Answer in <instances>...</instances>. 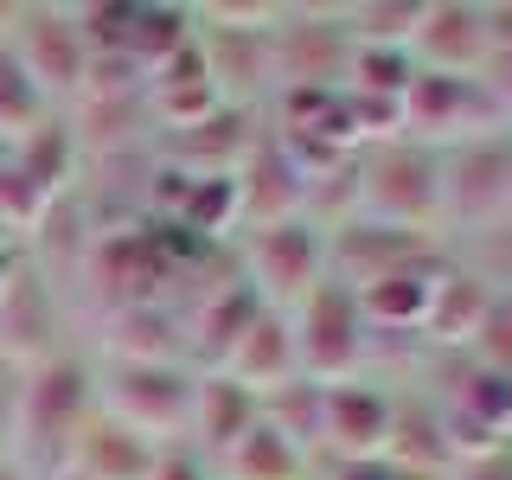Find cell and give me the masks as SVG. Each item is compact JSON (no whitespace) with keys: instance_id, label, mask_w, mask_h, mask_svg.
Listing matches in <instances>:
<instances>
[{"instance_id":"19","label":"cell","mask_w":512,"mask_h":480,"mask_svg":"<svg viewBox=\"0 0 512 480\" xmlns=\"http://www.w3.org/2000/svg\"><path fill=\"white\" fill-rule=\"evenodd\" d=\"M493 301H500V288L480 282L474 269L455 263V250H448L442 282H436V301H429V320H423V346H429V352H468L474 333L487 327Z\"/></svg>"},{"instance_id":"41","label":"cell","mask_w":512,"mask_h":480,"mask_svg":"<svg viewBox=\"0 0 512 480\" xmlns=\"http://www.w3.org/2000/svg\"><path fill=\"white\" fill-rule=\"evenodd\" d=\"M0 244H13V237H7V231H0Z\"/></svg>"},{"instance_id":"11","label":"cell","mask_w":512,"mask_h":480,"mask_svg":"<svg viewBox=\"0 0 512 480\" xmlns=\"http://www.w3.org/2000/svg\"><path fill=\"white\" fill-rule=\"evenodd\" d=\"M506 128L500 103L480 77H442V71H416L410 90H404V135L423 141V148H455V141H474V135H493Z\"/></svg>"},{"instance_id":"26","label":"cell","mask_w":512,"mask_h":480,"mask_svg":"<svg viewBox=\"0 0 512 480\" xmlns=\"http://www.w3.org/2000/svg\"><path fill=\"white\" fill-rule=\"evenodd\" d=\"M256 410H263V423H276L282 436L320 468V384L314 378H295V384H282V391L256 397Z\"/></svg>"},{"instance_id":"40","label":"cell","mask_w":512,"mask_h":480,"mask_svg":"<svg viewBox=\"0 0 512 480\" xmlns=\"http://www.w3.org/2000/svg\"><path fill=\"white\" fill-rule=\"evenodd\" d=\"M7 160H13V141H0V167H7Z\"/></svg>"},{"instance_id":"28","label":"cell","mask_w":512,"mask_h":480,"mask_svg":"<svg viewBox=\"0 0 512 480\" xmlns=\"http://www.w3.org/2000/svg\"><path fill=\"white\" fill-rule=\"evenodd\" d=\"M416 77V58L404 52V45H359L352 52V71H346V90L352 96H384V103H404Z\"/></svg>"},{"instance_id":"32","label":"cell","mask_w":512,"mask_h":480,"mask_svg":"<svg viewBox=\"0 0 512 480\" xmlns=\"http://www.w3.org/2000/svg\"><path fill=\"white\" fill-rule=\"evenodd\" d=\"M20 378L7 359H0V455H13V436H20Z\"/></svg>"},{"instance_id":"36","label":"cell","mask_w":512,"mask_h":480,"mask_svg":"<svg viewBox=\"0 0 512 480\" xmlns=\"http://www.w3.org/2000/svg\"><path fill=\"white\" fill-rule=\"evenodd\" d=\"M487 39H493V58L512 52V0H487Z\"/></svg>"},{"instance_id":"29","label":"cell","mask_w":512,"mask_h":480,"mask_svg":"<svg viewBox=\"0 0 512 480\" xmlns=\"http://www.w3.org/2000/svg\"><path fill=\"white\" fill-rule=\"evenodd\" d=\"M340 7H346L352 45H404L410 52V32H416L423 0H340Z\"/></svg>"},{"instance_id":"7","label":"cell","mask_w":512,"mask_h":480,"mask_svg":"<svg viewBox=\"0 0 512 480\" xmlns=\"http://www.w3.org/2000/svg\"><path fill=\"white\" fill-rule=\"evenodd\" d=\"M512 186V128L442 148V244L493 231Z\"/></svg>"},{"instance_id":"8","label":"cell","mask_w":512,"mask_h":480,"mask_svg":"<svg viewBox=\"0 0 512 480\" xmlns=\"http://www.w3.org/2000/svg\"><path fill=\"white\" fill-rule=\"evenodd\" d=\"M7 52L26 64V77L52 96L58 109H71L77 96H84L90 39H84V26H77L71 0H26L13 32H7Z\"/></svg>"},{"instance_id":"17","label":"cell","mask_w":512,"mask_h":480,"mask_svg":"<svg viewBox=\"0 0 512 480\" xmlns=\"http://www.w3.org/2000/svg\"><path fill=\"white\" fill-rule=\"evenodd\" d=\"M404 480H455V448H448V423L436 410V397L423 391V378H404L397 391V429H391V448H384Z\"/></svg>"},{"instance_id":"37","label":"cell","mask_w":512,"mask_h":480,"mask_svg":"<svg viewBox=\"0 0 512 480\" xmlns=\"http://www.w3.org/2000/svg\"><path fill=\"white\" fill-rule=\"evenodd\" d=\"M26 269V244H0V295L13 288V276Z\"/></svg>"},{"instance_id":"31","label":"cell","mask_w":512,"mask_h":480,"mask_svg":"<svg viewBox=\"0 0 512 480\" xmlns=\"http://www.w3.org/2000/svg\"><path fill=\"white\" fill-rule=\"evenodd\" d=\"M148 480H218V468L199 455V448H186V442H167V448L154 455Z\"/></svg>"},{"instance_id":"38","label":"cell","mask_w":512,"mask_h":480,"mask_svg":"<svg viewBox=\"0 0 512 480\" xmlns=\"http://www.w3.org/2000/svg\"><path fill=\"white\" fill-rule=\"evenodd\" d=\"M0 480H32V474H26V468H20L13 455H0Z\"/></svg>"},{"instance_id":"9","label":"cell","mask_w":512,"mask_h":480,"mask_svg":"<svg viewBox=\"0 0 512 480\" xmlns=\"http://www.w3.org/2000/svg\"><path fill=\"white\" fill-rule=\"evenodd\" d=\"M397 391L404 378L391 372L320 384V461H378L397 429Z\"/></svg>"},{"instance_id":"1","label":"cell","mask_w":512,"mask_h":480,"mask_svg":"<svg viewBox=\"0 0 512 480\" xmlns=\"http://www.w3.org/2000/svg\"><path fill=\"white\" fill-rule=\"evenodd\" d=\"M346 218L442 237V154L423 148V141H410V135H391V141L359 148L352 154Z\"/></svg>"},{"instance_id":"21","label":"cell","mask_w":512,"mask_h":480,"mask_svg":"<svg viewBox=\"0 0 512 480\" xmlns=\"http://www.w3.org/2000/svg\"><path fill=\"white\" fill-rule=\"evenodd\" d=\"M154 455H160V442L135 436L128 423L96 410L90 423L77 429V442H71V455H64L58 474H77V480H148Z\"/></svg>"},{"instance_id":"16","label":"cell","mask_w":512,"mask_h":480,"mask_svg":"<svg viewBox=\"0 0 512 480\" xmlns=\"http://www.w3.org/2000/svg\"><path fill=\"white\" fill-rule=\"evenodd\" d=\"M237 180V231H256V224H276V218H295V212H308V180L295 173V160L282 154V141L269 135V122H263V135H256V148L244 154V167L231 173Z\"/></svg>"},{"instance_id":"39","label":"cell","mask_w":512,"mask_h":480,"mask_svg":"<svg viewBox=\"0 0 512 480\" xmlns=\"http://www.w3.org/2000/svg\"><path fill=\"white\" fill-rule=\"evenodd\" d=\"M500 224H506V231H512V186H506V212H500Z\"/></svg>"},{"instance_id":"13","label":"cell","mask_w":512,"mask_h":480,"mask_svg":"<svg viewBox=\"0 0 512 480\" xmlns=\"http://www.w3.org/2000/svg\"><path fill=\"white\" fill-rule=\"evenodd\" d=\"M410 58H416V71L480 77V71L493 64L487 0H423L416 32H410Z\"/></svg>"},{"instance_id":"12","label":"cell","mask_w":512,"mask_h":480,"mask_svg":"<svg viewBox=\"0 0 512 480\" xmlns=\"http://www.w3.org/2000/svg\"><path fill=\"white\" fill-rule=\"evenodd\" d=\"M90 359H128V365H192L186 308L180 301H135V308L96 314L84 327Z\"/></svg>"},{"instance_id":"25","label":"cell","mask_w":512,"mask_h":480,"mask_svg":"<svg viewBox=\"0 0 512 480\" xmlns=\"http://www.w3.org/2000/svg\"><path fill=\"white\" fill-rule=\"evenodd\" d=\"M314 474L320 468L282 436L276 423H263V410H256V423L237 436L231 455L218 461V480H314Z\"/></svg>"},{"instance_id":"23","label":"cell","mask_w":512,"mask_h":480,"mask_svg":"<svg viewBox=\"0 0 512 480\" xmlns=\"http://www.w3.org/2000/svg\"><path fill=\"white\" fill-rule=\"evenodd\" d=\"M199 20H192V0H128V39L122 58L141 64V77H154L173 52H186Z\"/></svg>"},{"instance_id":"18","label":"cell","mask_w":512,"mask_h":480,"mask_svg":"<svg viewBox=\"0 0 512 480\" xmlns=\"http://www.w3.org/2000/svg\"><path fill=\"white\" fill-rule=\"evenodd\" d=\"M263 314L256 288L244 276H224L218 288H205L199 301L186 308V340H192V372H218L231 359V346L244 340V327Z\"/></svg>"},{"instance_id":"6","label":"cell","mask_w":512,"mask_h":480,"mask_svg":"<svg viewBox=\"0 0 512 480\" xmlns=\"http://www.w3.org/2000/svg\"><path fill=\"white\" fill-rule=\"evenodd\" d=\"M288 320H295V359H301V378L340 384V378L378 372V333L365 327L359 295H352L346 282L327 276Z\"/></svg>"},{"instance_id":"2","label":"cell","mask_w":512,"mask_h":480,"mask_svg":"<svg viewBox=\"0 0 512 480\" xmlns=\"http://www.w3.org/2000/svg\"><path fill=\"white\" fill-rule=\"evenodd\" d=\"M90 416H96V359L84 346L32 365L20 378V436H13V461H20L32 480H52Z\"/></svg>"},{"instance_id":"35","label":"cell","mask_w":512,"mask_h":480,"mask_svg":"<svg viewBox=\"0 0 512 480\" xmlns=\"http://www.w3.org/2000/svg\"><path fill=\"white\" fill-rule=\"evenodd\" d=\"M480 84L493 90V103H500V116H506V128H512V52L493 58L487 71H480Z\"/></svg>"},{"instance_id":"24","label":"cell","mask_w":512,"mask_h":480,"mask_svg":"<svg viewBox=\"0 0 512 480\" xmlns=\"http://www.w3.org/2000/svg\"><path fill=\"white\" fill-rule=\"evenodd\" d=\"M13 167H20L39 192H52V199L77 192V180H84V148H77L71 116L58 109V116H52V122H39L26 141H13Z\"/></svg>"},{"instance_id":"5","label":"cell","mask_w":512,"mask_h":480,"mask_svg":"<svg viewBox=\"0 0 512 480\" xmlns=\"http://www.w3.org/2000/svg\"><path fill=\"white\" fill-rule=\"evenodd\" d=\"M352 32L340 0H282L269 26V58H276V90H346L352 71Z\"/></svg>"},{"instance_id":"22","label":"cell","mask_w":512,"mask_h":480,"mask_svg":"<svg viewBox=\"0 0 512 480\" xmlns=\"http://www.w3.org/2000/svg\"><path fill=\"white\" fill-rule=\"evenodd\" d=\"M256 423V397L244 384H231L224 372H199V397H192V423H186V448H199L205 461H218L237 448V436Z\"/></svg>"},{"instance_id":"34","label":"cell","mask_w":512,"mask_h":480,"mask_svg":"<svg viewBox=\"0 0 512 480\" xmlns=\"http://www.w3.org/2000/svg\"><path fill=\"white\" fill-rule=\"evenodd\" d=\"M455 480H512V442L487 448V455H474V461H461Z\"/></svg>"},{"instance_id":"15","label":"cell","mask_w":512,"mask_h":480,"mask_svg":"<svg viewBox=\"0 0 512 480\" xmlns=\"http://www.w3.org/2000/svg\"><path fill=\"white\" fill-rule=\"evenodd\" d=\"M448 250L442 237H423V231H391V224H365V218H340L333 224V282L346 288H365L378 276L404 263H423V256Z\"/></svg>"},{"instance_id":"4","label":"cell","mask_w":512,"mask_h":480,"mask_svg":"<svg viewBox=\"0 0 512 480\" xmlns=\"http://www.w3.org/2000/svg\"><path fill=\"white\" fill-rule=\"evenodd\" d=\"M199 372L192 365H128V359H96V410L128 423L148 442H186Z\"/></svg>"},{"instance_id":"30","label":"cell","mask_w":512,"mask_h":480,"mask_svg":"<svg viewBox=\"0 0 512 480\" xmlns=\"http://www.w3.org/2000/svg\"><path fill=\"white\" fill-rule=\"evenodd\" d=\"M52 205H58L52 192H39L20 167H13V160L0 167V231H7L13 244H26V237L45 224V212H52Z\"/></svg>"},{"instance_id":"27","label":"cell","mask_w":512,"mask_h":480,"mask_svg":"<svg viewBox=\"0 0 512 480\" xmlns=\"http://www.w3.org/2000/svg\"><path fill=\"white\" fill-rule=\"evenodd\" d=\"M58 103L26 77V64L0 45V141H26L39 122H52Z\"/></svg>"},{"instance_id":"20","label":"cell","mask_w":512,"mask_h":480,"mask_svg":"<svg viewBox=\"0 0 512 480\" xmlns=\"http://www.w3.org/2000/svg\"><path fill=\"white\" fill-rule=\"evenodd\" d=\"M231 384H244L250 397H269L282 391V384L301 378V359H295V320H288L282 308H263L244 327V340L231 346V359L218 365Z\"/></svg>"},{"instance_id":"10","label":"cell","mask_w":512,"mask_h":480,"mask_svg":"<svg viewBox=\"0 0 512 480\" xmlns=\"http://www.w3.org/2000/svg\"><path fill=\"white\" fill-rule=\"evenodd\" d=\"M71 346H84V320L71 314V301H64L26 256V269L13 276L7 295H0V359H7L13 372H32V365L58 359V352H71Z\"/></svg>"},{"instance_id":"3","label":"cell","mask_w":512,"mask_h":480,"mask_svg":"<svg viewBox=\"0 0 512 480\" xmlns=\"http://www.w3.org/2000/svg\"><path fill=\"white\" fill-rule=\"evenodd\" d=\"M231 256H237V276L256 288L263 308L295 314L301 301L333 276V224H320L314 212L256 224V231L231 237Z\"/></svg>"},{"instance_id":"14","label":"cell","mask_w":512,"mask_h":480,"mask_svg":"<svg viewBox=\"0 0 512 480\" xmlns=\"http://www.w3.org/2000/svg\"><path fill=\"white\" fill-rule=\"evenodd\" d=\"M263 135V116L256 109H231L224 103L218 116H205L199 128H180V135H154V160L192 173V180H212V173H237L244 154Z\"/></svg>"},{"instance_id":"33","label":"cell","mask_w":512,"mask_h":480,"mask_svg":"<svg viewBox=\"0 0 512 480\" xmlns=\"http://www.w3.org/2000/svg\"><path fill=\"white\" fill-rule=\"evenodd\" d=\"M314 480H404V474H397L391 468V461H320V474Z\"/></svg>"}]
</instances>
